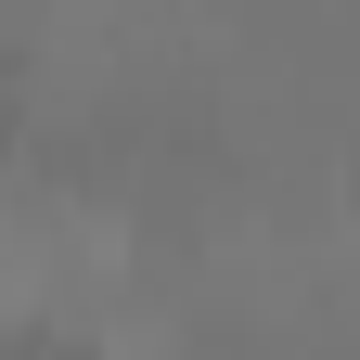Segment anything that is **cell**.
<instances>
[{"instance_id": "cell-1", "label": "cell", "mask_w": 360, "mask_h": 360, "mask_svg": "<svg viewBox=\"0 0 360 360\" xmlns=\"http://www.w3.org/2000/svg\"><path fill=\"white\" fill-rule=\"evenodd\" d=\"M26 296H39V232L0 219V309H26Z\"/></svg>"}]
</instances>
